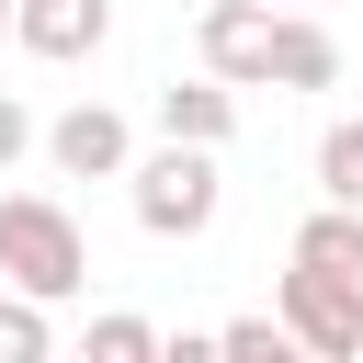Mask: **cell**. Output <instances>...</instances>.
<instances>
[{"instance_id":"7c38bea8","label":"cell","mask_w":363,"mask_h":363,"mask_svg":"<svg viewBox=\"0 0 363 363\" xmlns=\"http://www.w3.org/2000/svg\"><path fill=\"white\" fill-rule=\"evenodd\" d=\"M216 340H227V363H318V352H306L284 318H227Z\"/></svg>"},{"instance_id":"7a4b0ae2","label":"cell","mask_w":363,"mask_h":363,"mask_svg":"<svg viewBox=\"0 0 363 363\" xmlns=\"http://www.w3.org/2000/svg\"><path fill=\"white\" fill-rule=\"evenodd\" d=\"M125 204H136V227H147V238H204V227H216V204H227V182H216V159H204V147H147V159H136V182H125Z\"/></svg>"},{"instance_id":"52a82bcc","label":"cell","mask_w":363,"mask_h":363,"mask_svg":"<svg viewBox=\"0 0 363 363\" xmlns=\"http://www.w3.org/2000/svg\"><path fill=\"white\" fill-rule=\"evenodd\" d=\"M102 34H113V0H23V23H11V45L45 57V68L102 57Z\"/></svg>"},{"instance_id":"3957f363","label":"cell","mask_w":363,"mask_h":363,"mask_svg":"<svg viewBox=\"0 0 363 363\" xmlns=\"http://www.w3.org/2000/svg\"><path fill=\"white\" fill-rule=\"evenodd\" d=\"M272 318H284L318 363H363V295H352V284H329V272H295V261H284V272H272Z\"/></svg>"},{"instance_id":"8992f818","label":"cell","mask_w":363,"mask_h":363,"mask_svg":"<svg viewBox=\"0 0 363 363\" xmlns=\"http://www.w3.org/2000/svg\"><path fill=\"white\" fill-rule=\"evenodd\" d=\"M147 125H159V147H204V159H216V147L238 136V91L193 68V79H170V91H147Z\"/></svg>"},{"instance_id":"30bf717a","label":"cell","mask_w":363,"mask_h":363,"mask_svg":"<svg viewBox=\"0 0 363 363\" xmlns=\"http://www.w3.org/2000/svg\"><path fill=\"white\" fill-rule=\"evenodd\" d=\"M318 204L363 216V113H340V125L318 136Z\"/></svg>"},{"instance_id":"277c9868","label":"cell","mask_w":363,"mask_h":363,"mask_svg":"<svg viewBox=\"0 0 363 363\" xmlns=\"http://www.w3.org/2000/svg\"><path fill=\"white\" fill-rule=\"evenodd\" d=\"M272 34H284V11H261V0H204L193 57H204V79H227V91H272Z\"/></svg>"},{"instance_id":"6da1fadb","label":"cell","mask_w":363,"mask_h":363,"mask_svg":"<svg viewBox=\"0 0 363 363\" xmlns=\"http://www.w3.org/2000/svg\"><path fill=\"white\" fill-rule=\"evenodd\" d=\"M91 284V238H79V216L57 204V193H0V295H23V306H68Z\"/></svg>"},{"instance_id":"4fadbf2b","label":"cell","mask_w":363,"mask_h":363,"mask_svg":"<svg viewBox=\"0 0 363 363\" xmlns=\"http://www.w3.org/2000/svg\"><path fill=\"white\" fill-rule=\"evenodd\" d=\"M0 363H57V318L23 306V295H0Z\"/></svg>"},{"instance_id":"5b68a950","label":"cell","mask_w":363,"mask_h":363,"mask_svg":"<svg viewBox=\"0 0 363 363\" xmlns=\"http://www.w3.org/2000/svg\"><path fill=\"white\" fill-rule=\"evenodd\" d=\"M45 159H57L68 182H136V125H125L113 102H68V113L45 125Z\"/></svg>"},{"instance_id":"9c48e42d","label":"cell","mask_w":363,"mask_h":363,"mask_svg":"<svg viewBox=\"0 0 363 363\" xmlns=\"http://www.w3.org/2000/svg\"><path fill=\"white\" fill-rule=\"evenodd\" d=\"M295 272H329V284H352V295H363V216L318 204V216L295 227Z\"/></svg>"},{"instance_id":"8fae6325","label":"cell","mask_w":363,"mask_h":363,"mask_svg":"<svg viewBox=\"0 0 363 363\" xmlns=\"http://www.w3.org/2000/svg\"><path fill=\"white\" fill-rule=\"evenodd\" d=\"M159 352H170V340H159L136 306H102V318H91V340H79V363H159Z\"/></svg>"},{"instance_id":"ba28073f","label":"cell","mask_w":363,"mask_h":363,"mask_svg":"<svg viewBox=\"0 0 363 363\" xmlns=\"http://www.w3.org/2000/svg\"><path fill=\"white\" fill-rule=\"evenodd\" d=\"M340 79V34L318 23V11H284V34H272V91H329Z\"/></svg>"},{"instance_id":"9a60e30c","label":"cell","mask_w":363,"mask_h":363,"mask_svg":"<svg viewBox=\"0 0 363 363\" xmlns=\"http://www.w3.org/2000/svg\"><path fill=\"white\" fill-rule=\"evenodd\" d=\"M159 363H227V340H216V329H182V340H170Z\"/></svg>"},{"instance_id":"2e32d148","label":"cell","mask_w":363,"mask_h":363,"mask_svg":"<svg viewBox=\"0 0 363 363\" xmlns=\"http://www.w3.org/2000/svg\"><path fill=\"white\" fill-rule=\"evenodd\" d=\"M11 23H23V0H0V34H11Z\"/></svg>"},{"instance_id":"5bb4252c","label":"cell","mask_w":363,"mask_h":363,"mask_svg":"<svg viewBox=\"0 0 363 363\" xmlns=\"http://www.w3.org/2000/svg\"><path fill=\"white\" fill-rule=\"evenodd\" d=\"M23 147H45V136H34V113H23V102H11V91H0V170H11V159H23Z\"/></svg>"}]
</instances>
